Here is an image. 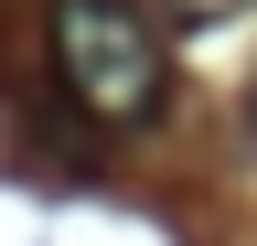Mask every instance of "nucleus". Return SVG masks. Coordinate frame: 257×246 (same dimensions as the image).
<instances>
[{
  "label": "nucleus",
  "mask_w": 257,
  "mask_h": 246,
  "mask_svg": "<svg viewBox=\"0 0 257 246\" xmlns=\"http://www.w3.org/2000/svg\"><path fill=\"white\" fill-rule=\"evenodd\" d=\"M54 75L96 129H150L172 107V43L140 0H54Z\"/></svg>",
  "instance_id": "1"
},
{
  "label": "nucleus",
  "mask_w": 257,
  "mask_h": 246,
  "mask_svg": "<svg viewBox=\"0 0 257 246\" xmlns=\"http://www.w3.org/2000/svg\"><path fill=\"white\" fill-rule=\"evenodd\" d=\"M150 22H172V33H214V22H236L246 0H140Z\"/></svg>",
  "instance_id": "2"
}]
</instances>
